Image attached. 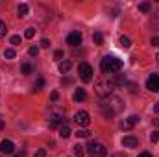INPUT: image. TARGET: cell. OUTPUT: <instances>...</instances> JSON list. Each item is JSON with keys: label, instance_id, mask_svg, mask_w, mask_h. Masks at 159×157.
Segmentation results:
<instances>
[{"label": "cell", "instance_id": "8d00e7d4", "mask_svg": "<svg viewBox=\"0 0 159 157\" xmlns=\"http://www.w3.org/2000/svg\"><path fill=\"white\" fill-rule=\"evenodd\" d=\"M154 113H159V102L154 105Z\"/></svg>", "mask_w": 159, "mask_h": 157}, {"label": "cell", "instance_id": "4fadbf2b", "mask_svg": "<svg viewBox=\"0 0 159 157\" xmlns=\"http://www.w3.org/2000/svg\"><path fill=\"white\" fill-rule=\"evenodd\" d=\"M70 67H72L70 59H67V61H61V63H59V72H61V74H67V72L70 70Z\"/></svg>", "mask_w": 159, "mask_h": 157}, {"label": "cell", "instance_id": "f35d334b", "mask_svg": "<svg viewBox=\"0 0 159 157\" xmlns=\"http://www.w3.org/2000/svg\"><path fill=\"white\" fill-rule=\"evenodd\" d=\"M113 157H126V155H124V154H115Z\"/></svg>", "mask_w": 159, "mask_h": 157}, {"label": "cell", "instance_id": "74e56055", "mask_svg": "<svg viewBox=\"0 0 159 157\" xmlns=\"http://www.w3.org/2000/svg\"><path fill=\"white\" fill-rule=\"evenodd\" d=\"M4 128H6V124H4V120L0 118V129H4Z\"/></svg>", "mask_w": 159, "mask_h": 157}, {"label": "cell", "instance_id": "836d02e7", "mask_svg": "<svg viewBox=\"0 0 159 157\" xmlns=\"http://www.w3.org/2000/svg\"><path fill=\"white\" fill-rule=\"evenodd\" d=\"M152 44L154 46H159V37H152Z\"/></svg>", "mask_w": 159, "mask_h": 157}, {"label": "cell", "instance_id": "cb8c5ba5", "mask_svg": "<svg viewBox=\"0 0 159 157\" xmlns=\"http://www.w3.org/2000/svg\"><path fill=\"white\" fill-rule=\"evenodd\" d=\"M34 35H35V30H34V28H26V32H24V37H26V39H32Z\"/></svg>", "mask_w": 159, "mask_h": 157}, {"label": "cell", "instance_id": "83f0119b", "mask_svg": "<svg viewBox=\"0 0 159 157\" xmlns=\"http://www.w3.org/2000/svg\"><path fill=\"white\" fill-rule=\"evenodd\" d=\"M28 54H30V56H32V57H35V56H37V54H39V48H37V46H32V48H30V50H28Z\"/></svg>", "mask_w": 159, "mask_h": 157}, {"label": "cell", "instance_id": "7402d4cb", "mask_svg": "<svg viewBox=\"0 0 159 157\" xmlns=\"http://www.w3.org/2000/svg\"><path fill=\"white\" fill-rule=\"evenodd\" d=\"M4 57H6V59H13V57H15V50H13V48H7V50L4 52Z\"/></svg>", "mask_w": 159, "mask_h": 157}, {"label": "cell", "instance_id": "7c38bea8", "mask_svg": "<svg viewBox=\"0 0 159 157\" xmlns=\"http://www.w3.org/2000/svg\"><path fill=\"white\" fill-rule=\"evenodd\" d=\"M67 44H70V46H78L81 44V34L80 32H72V34H69V37H67Z\"/></svg>", "mask_w": 159, "mask_h": 157}, {"label": "cell", "instance_id": "4316f807", "mask_svg": "<svg viewBox=\"0 0 159 157\" xmlns=\"http://www.w3.org/2000/svg\"><path fill=\"white\" fill-rule=\"evenodd\" d=\"M6 32H7L6 22H4V20H0V37H4V35H6Z\"/></svg>", "mask_w": 159, "mask_h": 157}, {"label": "cell", "instance_id": "484cf974", "mask_svg": "<svg viewBox=\"0 0 159 157\" xmlns=\"http://www.w3.org/2000/svg\"><path fill=\"white\" fill-rule=\"evenodd\" d=\"M150 141H152V142H157V141H159V131H157V129L150 133Z\"/></svg>", "mask_w": 159, "mask_h": 157}, {"label": "cell", "instance_id": "e0dca14e", "mask_svg": "<svg viewBox=\"0 0 159 157\" xmlns=\"http://www.w3.org/2000/svg\"><path fill=\"white\" fill-rule=\"evenodd\" d=\"M20 72H22L24 76H28V74L34 72V67H32L30 63H22V65H20Z\"/></svg>", "mask_w": 159, "mask_h": 157}, {"label": "cell", "instance_id": "d6a6232c", "mask_svg": "<svg viewBox=\"0 0 159 157\" xmlns=\"http://www.w3.org/2000/svg\"><path fill=\"white\" fill-rule=\"evenodd\" d=\"M41 46H43V48H48V46H50V41H48V39H43V41H41Z\"/></svg>", "mask_w": 159, "mask_h": 157}, {"label": "cell", "instance_id": "1f68e13d", "mask_svg": "<svg viewBox=\"0 0 159 157\" xmlns=\"http://www.w3.org/2000/svg\"><path fill=\"white\" fill-rule=\"evenodd\" d=\"M54 57H56V59H61V57H63V52H61V50H56V52H54Z\"/></svg>", "mask_w": 159, "mask_h": 157}, {"label": "cell", "instance_id": "5bb4252c", "mask_svg": "<svg viewBox=\"0 0 159 157\" xmlns=\"http://www.w3.org/2000/svg\"><path fill=\"white\" fill-rule=\"evenodd\" d=\"M70 133H72V131H70V128H69V124L65 122V124H63V126L59 128V135H61L63 139H69V137H70Z\"/></svg>", "mask_w": 159, "mask_h": 157}, {"label": "cell", "instance_id": "9c48e42d", "mask_svg": "<svg viewBox=\"0 0 159 157\" xmlns=\"http://www.w3.org/2000/svg\"><path fill=\"white\" fill-rule=\"evenodd\" d=\"M13 152H15V144H13L9 139H6V141H2V142H0V154L9 155V154H13Z\"/></svg>", "mask_w": 159, "mask_h": 157}, {"label": "cell", "instance_id": "3957f363", "mask_svg": "<svg viewBox=\"0 0 159 157\" xmlns=\"http://www.w3.org/2000/svg\"><path fill=\"white\" fill-rule=\"evenodd\" d=\"M122 65H124L122 59L115 57V56H106L102 59V63H100V69H102V72L106 76H115L122 70Z\"/></svg>", "mask_w": 159, "mask_h": 157}, {"label": "cell", "instance_id": "9a60e30c", "mask_svg": "<svg viewBox=\"0 0 159 157\" xmlns=\"http://www.w3.org/2000/svg\"><path fill=\"white\" fill-rule=\"evenodd\" d=\"M85 98H87L85 89H76V92H74V100H76V102H83Z\"/></svg>", "mask_w": 159, "mask_h": 157}, {"label": "cell", "instance_id": "8fae6325", "mask_svg": "<svg viewBox=\"0 0 159 157\" xmlns=\"http://www.w3.org/2000/svg\"><path fill=\"white\" fill-rule=\"evenodd\" d=\"M122 146H126V148H139V139L133 137V135H128V137L122 139Z\"/></svg>", "mask_w": 159, "mask_h": 157}, {"label": "cell", "instance_id": "d590c367", "mask_svg": "<svg viewBox=\"0 0 159 157\" xmlns=\"http://www.w3.org/2000/svg\"><path fill=\"white\" fill-rule=\"evenodd\" d=\"M15 157H24V150H20L19 154H15Z\"/></svg>", "mask_w": 159, "mask_h": 157}, {"label": "cell", "instance_id": "d6986e66", "mask_svg": "<svg viewBox=\"0 0 159 157\" xmlns=\"http://www.w3.org/2000/svg\"><path fill=\"white\" fill-rule=\"evenodd\" d=\"M119 43H120L122 48H129V46H131V41H129V37H126V35H122L119 39Z\"/></svg>", "mask_w": 159, "mask_h": 157}, {"label": "cell", "instance_id": "44dd1931", "mask_svg": "<svg viewBox=\"0 0 159 157\" xmlns=\"http://www.w3.org/2000/svg\"><path fill=\"white\" fill-rule=\"evenodd\" d=\"M74 154H76V157H81L83 154H85V150H83L81 144H76V146H74Z\"/></svg>", "mask_w": 159, "mask_h": 157}, {"label": "cell", "instance_id": "5b68a950", "mask_svg": "<svg viewBox=\"0 0 159 157\" xmlns=\"http://www.w3.org/2000/svg\"><path fill=\"white\" fill-rule=\"evenodd\" d=\"M78 74H80V78L83 79L85 83L91 81V79H93V67L87 65V63H81V65L78 67Z\"/></svg>", "mask_w": 159, "mask_h": 157}, {"label": "cell", "instance_id": "ffe728a7", "mask_svg": "<svg viewBox=\"0 0 159 157\" xmlns=\"http://www.w3.org/2000/svg\"><path fill=\"white\" fill-rule=\"evenodd\" d=\"M150 9H152L150 2H141V4H139V11H143V13H148Z\"/></svg>", "mask_w": 159, "mask_h": 157}, {"label": "cell", "instance_id": "30bf717a", "mask_svg": "<svg viewBox=\"0 0 159 157\" xmlns=\"http://www.w3.org/2000/svg\"><path fill=\"white\" fill-rule=\"evenodd\" d=\"M139 120H141V117H139V115H131V117L124 118V122H122L120 126H122V129H131L135 124H139Z\"/></svg>", "mask_w": 159, "mask_h": 157}, {"label": "cell", "instance_id": "6da1fadb", "mask_svg": "<svg viewBox=\"0 0 159 157\" xmlns=\"http://www.w3.org/2000/svg\"><path fill=\"white\" fill-rule=\"evenodd\" d=\"M122 109H124V104H122V100H120L119 96H115V94H111L107 98H102V102H100V111H102V115L106 118L117 117Z\"/></svg>", "mask_w": 159, "mask_h": 157}, {"label": "cell", "instance_id": "f546056e", "mask_svg": "<svg viewBox=\"0 0 159 157\" xmlns=\"http://www.w3.org/2000/svg\"><path fill=\"white\" fill-rule=\"evenodd\" d=\"M34 157H46V152L41 148V150H37V152H35V155H34Z\"/></svg>", "mask_w": 159, "mask_h": 157}, {"label": "cell", "instance_id": "603a6c76", "mask_svg": "<svg viewBox=\"0 0 159 157\" xmlns=\"http://www.w3.org/2000/svg\"><path fill=\"white\" fill-rule=\"evenodd\" d=\"M93 41H94V44H102V43H104V37H102V34H98V32H96V34L93 35Z\"/></svg>", "mask_w": 159, "mask_h": 157}, {"label": "cell", "instance_id": "e575fe53", "mask_svg": "<svg viewBox=\"0 0 159 157\" xmlns=\"http://www.w3.org/2000/svg\"><path fill=\"white\" fill-rule=\"evenodd\" d=\"M139 157H152V154H148V152H143V154H139Z\"/></svg>", "mask_w": 159, "mask_h": 157}, {"label": "cell", "instance_id": "52a82bcc", "mask_svg": "<svg viewBox=\"0 0 159 157\" xmlns=\"http://www.w3.org/2000/svg\"><path fill=\"white\" fill-rule=\"evenodd\" d=\"M74 120H76V124L78 126H89L91 124V117H89V113L87 111H78L76 115H74Z\"/></svg>", "mask_w": 159, "mask_h": 157}, {"label": "cell", "instance_id": "60d3db41", "mask_svg": "<svg viewBox=\"0 0 159 157\" xmlns=\"http://www.w3.org/2000/svg\"><path fill=\"white\" fill-rule=\"evenodd\" d=\"M156 59H157V61H159V54H157V56H156Z\"/></svg>", "mask_w": 159, "mask_h": 157}, {"label": "cell", "instance_id": "2e32d148", "mask_svg": "<svg viewBox=\"0 0 159 157\" xmlns=\"http://www.w3.org/2000/svg\"><path fill=\"white\" fill-rule=\"evenodd\" d=\"M28 9H30V7H28V4H20V6H19V9H17V13H19L17 17H19V19L26 17V15H28Z\"/></svg>", "mask_w": 159, "mask_h": 157}, {"label": "cell", "instance_id": "ab89813d", "mask_svg": "<svg viewBox=\"0 0 159 157\" xmlns=\"http://www.w3.org/2000/svg\"><path fill=\"white\" fill-rule=\"evenodd\" d=\"M156 126L159 128V118H156Z\"/></svg>", "mask_w": 159, "mask_h": 157}, {"label": "cell", "instance_id": "4dcf8cb0", "mask_svg": "<svg viewBox=\"0 0 159 157\" xmlns=\"http://www.w3.org/2000/svg\"><path fill=\"white\" fill-rule=\"evenodd\" d=\"M57 98H59V92H57V91H54V92L50 94V100H52V102H56Z\"/></svg>", "mask_w": 159, "mask_h": 157}, {"label": "cell", "instance_id": "277c9868", "mask_svg": "<svg viewBox=\"0 0 159 157\" xmlns=\"http://www.w3.org/2000/svg\"><path fill=\"white\" fill-rule=\"evenodd\" d=\"M87 152H89L91 157H106L107 155V148L104 144H100V142H91L87 146Z\"/></svg>", "mask_w": 159, "mask_h": 157}, {"label": "cell", "instance_id": "ba28073f", "mask_svg": "<svg viewBox=\"0 0 159 157\" xmlns=\"http://www.w3.org/2000/svg\"><path fill=\"white\" fill-rule=\"evenodd\" d=\"M146 89L152 91V92H159V76L157 74H152L150 78L146 79Z\"/></svg>", "mask_w": 159, "mask_h": 157}, {"label": "cell", "instance_id": "ac0fdd59", "mask_svg": "<svg viewBox=\"0 0 159 157\" xmlns=\"http://www.w3.org/2000/svg\"><path fill=\"white\" fill-rule=\"evenodd\" d=\"M76 135H78V139H87V137H91V131H89V129L80 128L78 131H76Z\"/></svg>", "mask_w": 159, "mask_h": 157}, {"label": "cell", "instance_id": "8992f818", "mask_svg": "<svg viewBox=\"0 0 159 157\" xmlns=\"http://www.w3.org/2000/svg\"><path fill=\"white\" fill-rule=\"evenodd\" d=\"M48 124H50V128H61L63 124H65V117H63V113H52L50 118H48Z\"/></svg>", "mask_w": 159, "mask_h": 157}, {"label": "cell", "instance_id": "d4e9b609", "mask_svg": "<svg viewBox=\"0 0 159 157\" xmlns=\"http://www.w3.org/2000/svg\"><path fill=\"white\" fill-rule=\"evenodd\" d=\"M43 87H44V79H43V78H39V79H37V83L34 85V91H41Z\"/></svg>", "mask_w": 159, "mask_h": 157}, {"label": "cell", "instance_id": "f1b7e54d", "mask_svg": "<svg viewBox=\"0 0 159 157\" xmlns=\"http://www.w3.org/2000/svg\"><path fill=\"white\" fill-rule=\"evenodd\" d=\"M11 44H13V46L20 44V35H13V37H11Z\"/></svg>", "mask_w": 159, "mask_h": 157}, {"label": "cell", "instance_id": "7a4b0ae2", "mask_svg": "<svg viewBox=\"0 0 159 157\" xmlns=\"http://www.w3.org/2000/svg\"><path fill=\"white\" fill-rule=\"evenodd\" d=\"M115 81H113V76H102V78L96 79V83H94V91H96V94L100 96V98H107V96H111L113 94V91H115Z\"/></svg>", "mask_w": 159, "mask_h": 157}]
</instances>
